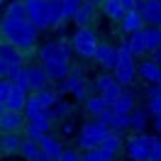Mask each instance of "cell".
Instances as JSON below:
<instances>
[{"mask_svg":"<svg viewBox=\"0 0 161 161\" xmlns=\"http://www.w3.org/2000/svg\"><path fill=\"white\" fill-rule=\"evenodd\" d=\"M154 127H156V130L161 132V112H159V115H156V120H154Z\"/></svg>","mask_w":161,"mask_h":161,"instance_id":"obj_40","label":"cell"},{"mask_svg":"<svg viewBox=\"0 0 161 161\" xmlns=\"http://www.w3.org/2000/svg\"><path fill=\"white\" fill-rule=\"evenodd\" d=\"M78 159H83L76 149H64L61 151V161H78Z\"/></svg>","mask_w":161,"mask_h":161,"instance_id":"obj_34","label":"cell"},{"mask_svg":"<svg viewBox=\"0 0 161 161\" xmlns=\"http://www.w3.org/2000/svg\"><path fill=\"white\" fill-rule=\"evenodd\" d=\"M27 80H30V91H42L49 83V73L42 66H32V69H27Z\"/></svg>","mask_w":161,"mask_h":161,"instance_id":"obj_16","label":"cell"},{"mask_svg":"<svg viewBox=\"0 0 161 161\" xmlns=\"http://www.w3.org/2000/svg\"><path fill=\"white\" fill-rule=\"evenodd\" d=\"M0 32L8 42H12L15 47H20L22 51H27L34 47L37 42V27L32 25L27 8H25V0H12L8 5L5 17L0 20Z\"/></svg>","mask_w":161,"mask_h":161,"instance_id":"obj_1","label":"cell"},{"mask_svg":"<svg viewBox=\"0 0 161 161\" xmlns=\"http://www.w3.org/2000/svg\"><path fill=\"white\" fill-rule=\"evenodd\" d=\"M151 144L154 137L149 134H137L127 142V156L134 161H151Z\"/></svg>","mask_w":161,"mask_h":161,"instance_id":"obj_7","label":"cell"},{"mask_svg":"<svg viewBox=\"0 0 161 161\" xmlns=\"http://www.w3.org/2000/svg\"><path fill=\"white\" fill-rule=\"evenodd\" d=\"M151 161H161V139H156V137L151 144Z\"/></svg>","mask_w":161,"mask_h":161,"instance_id":"obj_35","label":"cell"},{"mask_svg":"<svg viewBox=\"0 0 161 161\" xmlns=\"http://www.w3.org/2000/svg\"><path fill=\"white\" fill-rule=\"evenodd\" d=\"M71 44H66L64 39L49 42L44 44L39 51L42 69L49 73V80H64L66 73L71 71Z\"/></svg>","mask_w":161,"mask_h":161,"instance_id":"obj_2","label":"cell"},{"mask_svg":"<svg viewBox=\"0 0 161 161\" xmlns=\"http://www.w3.org/2000/svg\"><path fill=\"white\" fill-rule=\"evenodd\" d=\"M69 112H71V103H66V100H56V103L49 108V117H51V120H59V117H66Z\"/></svg>","mask_w":161,"mask_h":161,"instance_id":"obj_30","label":"cell"},{"mask_svg":"<svg viewBox=\"0 0 161 161\" xmlns=\"http://www.w3.org/2000/svg\"><path fill=\"white\" fill-rule=\"evenodd\" d=\"M32 100H34V103H39L42 108H47V110H49L51 105H54V103L59 100V93H54V91H47V88H42V91H34Z\"/></svg>","mask_w":161,"mask_h":161,"instance_id":"obj_27","label":"cell"},{"mask_svg":"<svg viewBox=\"0 0 161 161\" xmlns=\"http://www.w3.org/2000/svg\"><path fill=\"white\" fill-rule=\"evenodd\" d=\"M110 108H112L115 112H122V115H130V112L134 110V95H132V93H122V95H120V98H117L115 103H112Z\"/></svg>","mask_w":161,"mask_h":161,"instance_id":"obj_26","label":"cell"},{"mask_svg":"<svg viewBox=\"0 0 161 161\" xmlns=\"http://www.w3.org/2000/svg\"><path fill=\"white\" fill-rule=\"evenodd\" d=\"M108 132H110V127H108V125H103V122H98V120L83 125V130L78 132V147L83 151L98 147V144H103V139L108 137Z\"/></svg>","mask_w":161,"mask_h":161,"instance_id":"obj_4","label":"cell"},{"mask_svg":"<svg viewBox=\"0 0 161 161\" xmlns=\"http://www.w3.org/2000/svg\"><path fill=\"white\" fill-rule=\"evenodd\" d=\"M25 8L37 30H51L64 20L61 0H25Z\"/></svg>","mask_w":161,"mask_h":161,"instance_id":"obj_3","label":"cell"},{"mask_svg":"<svg viewBox=\"0 0 161 161\" xmlns=\"http://www.w3.org/2000/svg\"><path fill=\"white\" fill-rule=\"evenodd\" d=\"M22 149V137L17 132H8V137L0 139V151L3 154H20Z\"/></svg>","mask_w":161,"mask_h":161,"instance_id":"obj_22","label":"cell"},{"mask_svg":"<svg viewBox=\"0 0 161 161\" xmlns=\"http://www.w3.org/2000/svg\"><path fill=\"white\" fill-rule=\"evenodd\" d=\"M93 59L98 61L103 69L115 71L117 59H120V49H115V47H110V44H98V49H95V56H93Z\"/></svg>","mask_w":161,"mask_h":161,"instance_id":"obj_10","label":"cell"},{"mask_svg":"<svg viewBox=\"0 0 161 161\" xmlns=\"http://www.w3.org/2000/svg\"><path fill=\"white\" fill-rule=\"evenodd\" d=\"M115 154H117V151H112V149H108V147L98 144V147H93V149L86 151L83 159L86 161H110V159H115Z\"/></svg>","mask_w":161,"mask_h":161,"instance_id":"obj_24","label":"cell"},{"mask_svg":"<svg viewBox=\"0 0 161 161\" xmlns=\"http://www.w3.org/2000/svg\"><path fill=\"white\" fill-rule=\"evenodd\" d=\"M139 73L149 83H161V64H156V61H144L139 66Z\"/></svg>","mask_w":161,"mask_h":161,"instance_id":"obj_23","label":"cell"},{"mask_svg":"<svg viewBox=\"0 0 161 161\" xmlns=\"http://www.w3.org/2000/svg\"><path fill=\"white\" fill-rule=\"evenodd\" d=\"M95 91L105 98L108 105H112V103L122 95V83L115 78V76H100V78L95 80Z\"/></svg>","mask_w":161,"mask_h":161,"instance_id":"obj_9","label":"cell"},{"mask_svg":"<svg viewBox=\"0 0 161 161\" xmlns=\"http://www.w3.org/2000/svg\"><path fill=\"white\" fill-rule=\"evenodd\" d=\"M10 69H12V66L0 56V78H10Z\"/></svg>","mask_w":161,"mask_h":161,"instance_id":"obj_38","label":"cell"},{"mask_svg":"<svg viewBox=\"0 0 161 161\" xmlns=\"http://www.w3.org/2000/svg\"><path fill=\"white\" fill-rule=\"evenodd\" d=\"M103 12L110 17V20H117L120 22L122 17H125V5H122L120 0H103Z\"/></svg>","mask_w":161,"mask_h":161,"instance_id":"obj_25","label":"cell"},{"mask_svg":"<svg viewBox=\"0 0 161 161\" xmlns=\"http://www.w3.org/2000/svg\"><path fill=\"white\" fill-rule=\"evenodd\" d=\"M80 83H83V71H80V69H71L69 73H66V80H61V83H59V91H56V93H59V95H61V93H73Z\"/></svg>","mask_w":161,"mask_h":161,"instance_id":"obj_18","label":"cell"},{"mask_svg":"<svg viewBox=\"0 0 161 161\" xmlns=\"http://www.w3.org/2000/svg\"><path fill=\"white\" fill-rule=\"evenodd\" d=\"M12 91V80L10 78H0V103H8Z\"/></svg>","mask_w":161,"mask_h":161,"instance_id":"obj_33","label":"cell"},{"mask_svg":"<svg viewBox=\"0 0 161 161\" xmlns=\"http://www.w3.org/2000/svg\"><path fill=\"white\" fill-rule=\"evenodd\" d=\"M88 3H93V5H103V0H88Z\"/></svg>","mask_w":161,"mask_h":161,"instance_id":"obj_41","label":"cell"},{"mask_svg":"<svg viewBox=\"0 0 161 161\" xmlns=\"http://www.w3.org/2000/svg\"><path fill=\"white\" fill-rule=\"evenodd\" d=\"M144 127H147V112L144 110H132L130 112V130L144 132Z\"/></svg>","mask_w":161,"mask_h":161,"instance_id":"obj_29","label":"cell"},{"mask_svg":"<svg viewBox=\"0 0 161 161\" xmlns=\"http://www.w3.org/2000/svg\"><path fill=\"white\" fill-rule=\"evenodd\" d=\"M105 108H108V103H105V98H103L100 93H98V95H91V98H86V110L91 112L93 117H95L98 112H103Z\"/></svg>","mask_w":161,"mask_h":161,"instance_id":"obj_28","label":"cell"},{"mask_svg":"<svg viewBox=\"0 0 161 161\" xmlns=\"http://www.w3.org/2000/svg\"><path fill=\"white\" fill-rule=\"evenodd\" d=\"M73 95H76L78 100H86V98H88V86H86V80H83V83H80L78 88L73 91Z\"/></svg>","mask_w":161,"mask_h":161,"instance_id":"obj_37","label":"cell"},{"mask_svg":"<svg viewBox=\"0 0 161 161\" xmlns=\"http://www.w3.org/2000/svg\"><path fill=\"white\" fill-rule=\"evenodd\" d=\"M122 5H125V10H139V3L142 0H120Z\"/></svg>","mask_w":161,"mask_h":161,"instance_id":"obj_39","label":"cell"},{"mask_svg":"<svg viewBox=\"0 0 161 161\" xmlns=\"http://www.w3.org/2000/svg\"><path fill=\"white\" fill-rule=\"evenodd\" d=\"M147 44H149V51H159L161 47V30L156 25H151L149 30H147Z\"/></svg>","mask_w":161,"mask_h":161,"instance_id":"obj_31","label":"cell"},{"mask_svg":"<svg viewBox=\"0 0 161 161\" xmlns=\"http://www.w3.org/2000/svg\"><path fill=\"white\" fill-rule=\"evenodd\" d=\"M39 147H42V151L47 154V161H61V151H64V147H61V142L56 139V137H49V134L44 132L42 139H39Z\"/></svg>","mask_w":161,"mask_h":161,"instance_id":"obj_13","label":"cell"},{"mask_svg":"<svg viewBox=\"0 0 161 161\" xmlns=\"http://www.w3.org/2000/svg\"><path fill=\"white\" fill-rule=\"evenodd\" d=\"M142 22H144V17H142L139 10H127V12H125V17L120 20V25H122V32L132 34V32H137L142 27Z\"/></svg>","mask_w":161,"mask_h":161,"instance_id":"obj_20","label":"cell"},{"mask_svg":"<svg viewBox=\"0 0 161 161\" xmlns=\"http://www.w3.org/2000/svg\"><path fill=\"white\" fill-rule=\"evenodd\" d=\"M22 110H10V108H5V110L0 112V130L3 132H17L22 127Z\"/></svg>","mask_w":161,"mask_h":161,"instance_id":"obj_12","label":"cell"},{"mask_svg":"<svg viewBox=\"0 0 161 161\" xmlns=\"http://www.w3.org/2000/svg\"><path fill=\"white\" fill-rule=\"evenodd\" d=\"M127 44H130V51L134 54V56H142V54H147L149 51V44H147V30H137L132 32V37L127 39Z\"/></svg>","mask_w":161,"mask_h":161,"instance_id":"obj_17","label":"cell"},{"mask_svg":"<svg viewBox=\"0 0 161 161\" xmlns=\"http://www.w3.org/2000/svg\"><path fill=\"white\" fill-rule=\"evenodd\" d=\"M159 49H161V47H159Z\"/></svg>","mask_w":161,"mask_h":161,"instance_id":"obj_44","label":"cell"},{"mask_svg":"<svg viewBox=\"0 0 161 161\" xmlns=\"http://www.w3.org/2000/svg\"><path fill=\"white\" fill-rule=\"evenodd\" d=\"M42 134H44V130H39V127H34V125L27 127V137H30V139H37V142H39Z\"/></svg>","mask_w":161,"mask_h":161,"instance_id":"obj_36","label":"cell"},{"mask_svg":"<svg viewBox=\"0 0 161 161\" xmlns=\"http://www.w3.org/2000/svg\"><path fill=\"white\" fill-rule=\"evenodd\" d=\"M139 12H142V17H144V22L161 27V0H142Z\"/></svg>","mask_w":161,"mask_h":161,"instance_id":"obj_11","label":"cell"},{"mask_svg":"<svg viewBox=\"0 0 161 161\" xmlns=\"http://www.w3.org/2000/svg\"><path fill=\"white\" fill-rule=\"evenodd\" d=\"M20 154H22L27 161H47V154L42 151L39 142H37V139H30V137H27V139H22Z\"/></svg>","mask_w":161,"mask_h":161,"instance_id":"obj_15","label":"cell"},{"mask_svg":"<svg viewBox=\"0 0 161 161\" xmlns=\"http://www.w3.org/2000/svg\"><path fill=\"white\" fill-rule=\"evenodd\" d=\"M98 37H95V32H91L88 27H78L76 34L71 37V47L76 54H80L83 59H93L95 56V49H98Z\"/></svg>","mask_w":161,"mask_h":161,"instance_id":"obj_5","label":"cell"},{"mask_svg":"<svg viewBox=\"0 0 161 161\" xmlns=\"http://www.w3.org/2000/svg\"><path fill=\"white\" fill-rule=\"evenodd\" d=\"M137 76V66H134V54L130 51V44L125 42L120 47V59H117V66H115V78L120 80L122 86H130Z\"/></svg>","mask_w":161,"mask_h":161,"instance_id":"obj_6","label":"cell"},{"mask_svg":"<svg viewBox=\"0 0 161 161\" xmlns=\"http://www.w3.org/2000/svg\"><path fill=\"white\" fill-rule=\"evenodd\" d=\"M25 117H27V120H30V125H34V127H39V130H49V125L54 120H51L49 117V110H47V108H42L39 103H34L32 100V98H27V105H25Z\"/></svg>","mask_w":161,"mask_h":161,"instance_id":"obj_8","label":"cell"},{"mask_svg":"<svg viewBox=\"0 0 161 161\" xmlns=\"http://www.w3.org/2000/svg\"><path fill=\"white\" fill-rule=\"evenodd\" d=\"M0 8H3V0H0Z\"/></svg>","mask_w":161,"mask_h":161,"instance_id":"obj_43","label":"cell"},{"mask_svg":"<svg viewBox=\"0 0 161 161\" xmlns=\"http://www.w3.org/2000/svg\"><path fill=\"white\" fill-rule=\"evenodd\" d=\"M156 59H161V49H159V54H156Z\"/></svg>","mask_w":161,"mask_h":161,"instance_id":"obj_42","label":"cell"},{"mask_svg":"<svg viewBox=\"0 0 161 161\" xmlns=\"http://www.w3.org/2000/svg\"><path fill=\"white\" fill-rule=\"evenodd\" d=\"M78 5H80V0H61V12H64V20H71Z\"/></svg>","mask_w":161,"mask_h":161,"instance_id":"obj_32","label":"cell"},{"mask_svg":"<svg viewBox=\"0 0 161 161\" xmlns=\"http://www.w3.org/2000/svg\"><path fill=\"white\" fill-rule=\"evenodd\" d=\"M25 105H27V88L12 83V91H10V98L5 103V108H10V110H25Z\"/></svg>","mask_w":161,"mask_h":161,"instance_id":"obj_19","label":"cell"},{"mask_svg":"<svg viewBox=\"0 0 161 161\" xmlns=\"http://www.w3.org/2000/svg\"><path fill=\"white\" fill-rule=\"evenodd\" d=\"M0 56L8 61L10 66H17V64H22V49L20 47H15L12 42H5V44H0Z\"/></svg>","mask_w":161,"mask_h":161,"instance_id":"obj_21","label":"cell"},{"mask_svg":"<svg viewBox=\"0 0 161 161\" xmlns=\"http://www.w3.org/2000/svg\"><path fill=\"white\" fill-rule=\"evenodd\" d=\"M93 15H95V5L88 3V0H80V5L76 8V12H73L71 20L76 22L78 27H88V25L93 22Z\"/></svg>","mask_w":161,"mask_h":161,"instance_id":"obj_14","label":"cell"}]
</instances>
